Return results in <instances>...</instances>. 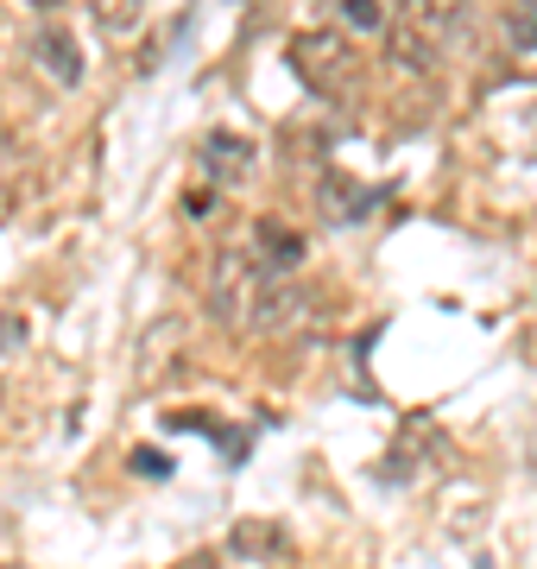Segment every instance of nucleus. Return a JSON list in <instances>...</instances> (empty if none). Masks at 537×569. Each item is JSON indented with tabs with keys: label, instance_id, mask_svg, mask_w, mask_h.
I'll list each match as a JSON object with an SVG mask.
<instances>
[{
	"label": "nucleus",
	"instance_id": "obj_1",
	"mask_svg": "<svg viewBox=\"0 0 537 569\" xmlns=\"http://www.w3.org/2000/svg\"><path fill=\"white\" fill-rule=\"evenodd\" d=\"M474 33V0H398L393 7V57L405 70H436Z\"/></svg>",
	"mask_w": 537,
	"mask_h": 569
},
{
	"label": "nucleus",
	"instance_id": "obj_2",
	"mask_svg": "<svg viewBox=\"0 0 537 569\" xmlns=\"http://www.w3.org/2000/svg\"><path fill=\"white\" fill-rule=\"evenodd\" d=\"M272 260H259L253 247H221L209 272V310L228 323V329H247L253 303H259V285H266Z\"/></svg>",
	"mask_w": 537,
	"mask_h": 569
},
{
	"label": "nucleus",
	"instance_id": "obj_3",
	"mask_svg": "<svg viewBox=\"0 0 537 569\" xmlns=\"http://www.w3.org/2000/svg\"><path fill=\"white\" fill-rule=\"evenodd\" d=\"M291 64L304 76V89H317L322 102H342L360 82V57L348 51L342 33H297L291 38Z\"/></svg>",
	"mask_w": 537,
	"mask_h": 569
},
{
	"label": "nucleus",
	"instance_id": "obj_4",
	"mask_svg": "<svg viewBox=\"0 0 537 569\" xmlns=\"http://www.w3.org/2000/svg\"><path fill=\"white\" fill-rule=\"evenodd\" d=\"M33 57H38V70L51 76L57 89H76L82 82V51H76V38L51 20V26H38V38H33Z\"/></svg>",
	"mask_w": 537,
	"mask_h": 569
},
{
	"label": "nucleus",
	"instance_id": "obj_5",
	"mask_svg": "<svg viewBox=\"0 0 537 569\" xmlns=\"http://www.w3.org/2000/svg\"><path fill=\"white\" fill-rule=\"evenodd\" d=\"M203 165H209L215 184H234L253 165V140H241V133H209V140H203Z\"/></svg>",
	"mask_w": 537,
	"mask_h": 569
},
{
	"label": "nucleus",
	"instance_id": "obj_6",
	"mask_svg": "<svg viewBox=\"0 0 537 569\" xmlns=\"http://www.w3.org/2000/svg\"><path fill=\"white\" fill-rule=\"evenodd\" d=\"M322 209H329V222H367L373 209H380V190H355L348 178H329L322 184Z\"/></svg>",
	"mask_w": 537,
	"mask_h": 569
},
{
	"label": "nucleus",
	"instance_id": "obj_7",
	"mask_svg": "<svg viewBox=\"0 0 537 569\" xmlns=\"http://www.w3.org/2000/svg\"><path fill=\"white\" fill-rule=\"evenodd\" d=\"M145 7H152V0H89V13H95V26H102L107 38H133L145 20Z\"/></svg>",
	"mask_w": 537,
	"mask_h": 569
},
{
	"label": "nucleus",
	"instance_id": "obj_8",
	"mask_svg": "<svg viewBox=\"0 0 537 569\" xmlns=\"http://www.w3.org/2000/svg\"><path fill=\"white\" fill-rule=\"evenodd\" d=\"M253 241H259V260L285 266V272H291V266H297V260H304V247H297V234H285V228H279V222H259V228H253Z\"/></svg>",
	"mask_w": 537,
	"mask_h": 569
},
{
	"label": "nucleus",
	"instance_id": "obj_9",
	"mask_svg": "<svg viewBox=\"0 0 537 569\" xmlns=\"http://www.w3.org/2000/svg\"><path fill=\"white\" fill-rule=\"evenodd\" d=\"M506 38H512L519 51H537V0H512V13H506Z\"/></svg>",
	"mask_w": 537,
	"mask_h": 569
},
{
	"label": "nucleus",
	"instance_id": "obj_10",
	"mask_svg": "<svg viewBox=\"0 0 537 569\" xmlns=\"http://www.w3.org/2000/svg\"><path fill=\"white\" fill-rule=\"evenodd\" d=\"M234 551H241V557H272V551H279V531L266 526V519L234 526Z\"/></svg>",
	"mask_w": 537,
	"mask_h": 569
},
{
	"label": "nucleus",
	"instance_id": "obj_11",
	"mask_svg": "<svg viewBox=\"0 0 537 569\" xmlns=\"http://www.w3.org/2000/svg\"><path fill=\"white\" fill-rule=\"evenodd\" d=\"M133 475H145V481H165V475H171V462H165L158 450H133Z\"/></svg>",
	"mask_w": 537,
	"mask_h": 569
},
{
	"label": "nucleus",
	"instance_id": "obj_12",
	"mask_svg": "<svg viewBox=\"0 0 537 569\" xmlns=\"http://www.w3.org/2000/svg\"><path fill=\"white\" fill-rule=\"evenodd\" d=\"M20 348H26V323H20V316H0V361L20 354Z\"/></svg>",
	"mask_w": 537,
	"mask_h": 569
},
{
	"label": "nucleus",
	"instance_id": "obj_13",
	"mask_svg": "<svg viewBox=\"0 0 537 569\" xmlns=\"http://www.w3.org/2000/svg\"><path fill=\"white\" fill-rule=\"evenodd\" d=\"M348 26H355V33H373V26H380V0H348Z\"/></svg>",
	"mask_w": 537,
	"mask_h": 569
},
{
	"label": "nucleus",
	"instance_id": "obj_14",
	"mask_svg": "<svg viewBox=\"0 0 537 569\" xmlns=\"http://www.w3.org/2000/svg\"><path fill=\"white\" fill-rule=\"evenodd\" d=\"M7 165H13V140H7V120H0V178H7Z\"/></svg>",
	"mask_w": 537,
	"mask_h": 569
},
{
	"label": "nucleus",
	"instance_id": "obj_15",
	"mask_svg": "<svg viewBox=\"0 0 537 569\" xmlns=\"http://www.w3.org/2000/svg\"><path fill=\"white\" fill-rule=\"evenodd\" d=\"M33 7H57V0H33Z\"/></svg>",
	"mask_w": 537,
	"mask_h": 569
}]
</instances>
